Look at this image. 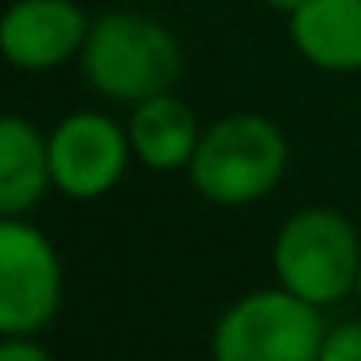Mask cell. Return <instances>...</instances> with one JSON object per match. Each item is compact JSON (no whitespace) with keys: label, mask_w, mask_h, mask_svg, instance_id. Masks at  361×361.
<instances>
[{"label":"cell","mask_w":361,"mask_h":361,"mask_svg":"<svg viewBox=\"0 0 361 361\" xmlns=\"http://www.w3.org/2000/svg\"><path fill=\"white\" fill-rule=\"evenodd\" d=\"M82 78L105 102L140 105L175 90L183 78V47L167 24L136 8H109L94 16L78 55Z\"/></svg>","instance_id":"obj_1"},{"label":"cell","mask_w":361,"mask_h":361,"mask_svg":"<svg viewBox=\"0 0 361 361\" xmlns=\"http://www.w3.org/2000/svg\"><path fill=\"white\" fill-rule=\"evenodd\" d=\"M288 136L264 113H226L202 128L187 175L214 206H252L288 175Z\"/></svg>","instance_id":"obj_2"},{"label":"cell","mask_w":361,"mask_h":361,"mask_svg":"<svg viewBox=\"0 0 361 361\" xmlns=\"http://www.w3.org/2000/svg\"><path fill=\"white\" fill-rule=\"evenodd\" d=\"M272 268L280 288L314 307H330L357 288L361 241L345 214L330 206H303L280 226L272 241Z\"/></svg>","instance_id":"obj_3"},{"label":"cell","mask_w":361,"mask_h":361,"mask_svg":"<svg viewBox=\"0 0 361 361\" xmlns=\"http://www.w3.org/2000/svg\"><path fill=\"white\" fill-rule=\"evenodd\" d=\"M326 322L288 288H260L221 311L210 338L214 361H319Z\"/></svg>","instance_id":"obj_4"},{"label":"cell","mask_w":361,"mask_h":361,"mask_svg":"<svg viewBox=\"0 0 361 361\" xmlns=\"http://www.w3.org/2000/svg\"><path fill=\"white\" fill-rule=\"evenodd\" d=\"M63 257L27 218L0 221V330L4 338H32L59 314Z\"/></svg>","instance_id":"obj_5"},{"label":"cell","mask_w":361,"mask_h":361,"mask_svg":"<svg viewBox=\"0 0 361 361\" xmlns=\"http://www.w3.org/2000/svg\"><path fill=\"white\" fill-rule=\"evenodd\" d=\"M51 152V183L74 202L105 198L133 164V140L128 125L102 109L66 113L47 133Z\"/></svg>","instance_id":"obj_6"},{"label":"cell","mask_w":361,"mask_h":361,"mask_svg":"<svg viewBox=\"0 0 361 361\" xmlns=\"http://www.w3.org/2000/svg\"><path fill=\"white\" fill-rule=\"evenodd\" d=\"M94 20L78 0H12L0 16V55L27 74H47L82 55Z\"/></svg>","instance_id":"obj_7"},{"label":"cell","mask_w":361,"mask_h":361,"mask_svg":"<svg viewBox=\"0 0 361 361\" xmlns=\"http://www.w3.org/2000/svg\"><path fill=\"white\" fill-rule=\"evenodd\" d=\"M288 39L303 63L326 74L361 71V0H307L288 16Z\"/></svg>","instance_id":"obj_8"},{"label":"cell","mask_w":361,"mask_h":361,"mask_svg":"<svg viewBox=\"0 0 361 361\" xmlns=\"http://www.w3.org/2000/svg\"><path fill=\"white\" fill-rule=\"evenodd\" d=\"M125 125H128L136 164H144L148 171H159V175L187 171L198 152V140H202V125H198L195 109L183 97H175V90L133 105Z\"/></svg>","instance_id":"obj_9"},{"label":"cell","mask_w":361,"mask_h":361,"mask_svg":"<svg viewBox=\"0 0 361 361\" xmlns=\"http://www.w3.org/2000/svg\"><path fill=\"white\" fill-rule=\"evenodd\" d=\"M51 183V152L47 133L20 113L0 121V214L24 218L43 202Z\"/></svg>","instance_id":"obj_10"},{"label":"cell","mask_w":361,"mask_h":361,"mask_svg":"<svg viewBox=\"0 0 361 361\" xmlns=\"http://www.w3.org/2000/svg\"><path fill=\"white\" fill-rule=\"evenodd\" d=\"M319 361H361V322H338V326H326Z\"/></svg>","instance_id":"obj_11"},{"label":"cell","mask_w":361,"mask_h":361,"mask_svg":"<svg viewBox=\"0 0 361 361\" xmlns=\"http://www.w3.org/2000/svg\"><path fill=\"white\" fill-rule=\"evenodd\" d=\"M0 361H55V357L32 338H4L0 342Z\"/></svg>","instance_id":"obj_12"},{"label":"cell","mask_w":361,"mask_h":361,"mask_svg":"<svg viewBox=\"0 0 361 361\" xmlns=\"http://www.w3.org/2000/svg\"><path fill=\"white\" fill-rule=\"evenodd\" d=\"M264 4H268V8H272V12H280L283 20H288L291 12H295V8H303L307 0H264Z\"/></svg>","instance_id":"obj_13"},{"label":"cell","mask_w":361,"mask_h":361,"mask_svg":"<svg viewBox=\"0 0 361 361\" xmlns=\"http://www.w3.org/2000/svg\"><path fill=\"white\" fill-rule=\"evenodd\" d=\"M353 291H357V299H361V272H357V288H353Z\"/></svg>","instance_id":"obj_14"}]
</instances>
